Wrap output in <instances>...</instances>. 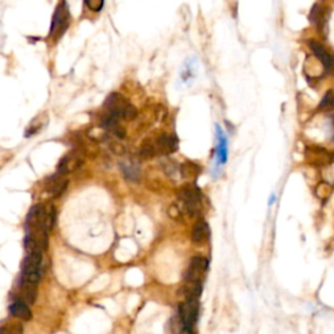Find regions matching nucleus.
Masks as SVG:
<instances>
[{"label":"nucleus","mask_w":334,"mask_h":334,"mask_svg":"<svg viewBox=\"0 0 334 334\" xmlns=\"http://www.w3.org/2000/svg\"><path fill=\"white\" fill-rule=\"evenodd\" d=\"M71 13L70 7H68L67 0H60L58 7L55 8L54 15L51 18V25H50L49 37L51 40L58 41L70 26Z\"/></svg>","instance_id":"obj_1"},{"label":"nucleus","mask_w":334,"mask_h":334,"mask_svg":"<svg viewBox=\"0 0 334 334\" xmlns=\"http://www.w3.org/2000/svg\"><path fill=\"white\" fill-rule=\"evenodd\" d=\"M107 111L113 115L118 116L119 119H124V120H133L137 116V109L128 102L123 95L119 93H113L107 97L106 102H105Z\"/></svg>","instance_id":"obj_2"},{"label":"nucleus","mask_w":334,"mask_h":334,"mask_svg":"<svg viewBox=\"0 0 334 334\" xmlns=\"http://www.w3.org/2000/svg\"><path fill=\"white\" fill-rule=\"evenodd\" d=\"M42 278V251L27 253L22 261V280L38 283Z\"/></svg>","instance_id":"obj_3"},{"label":"nucleus","mask_w":334,"mask_h":334,"mask_svg":"<svg viewBox=\"0 0 334 334\" xmlns=\"http://www.w3.org/2000/svg\"><path fill=\"white\" fill-rule=\"evenodd\" d=\"M200 298H187L185 302H183L179 306V319L182 320L183 325H184V331H189L192 333L193 329L192 326L196 324L198 317V310H200V303H198Z\"/></svg>","instance_id":"obj_4"},{"label":"nucleus","mask_w":334,"mask_h":334,"mask_svg":"<svg viewBox=\"0 0 334 334\" xmlns=\"http://www.w3.org/2000/svg\"><path fill=\"white\" fill-rule=\"evenodd\" d=\"M182 203L184 204L185 212L188 213L189 216H197L200 212V203H201V193L200 189L196 185H185L182 187L178 193Z\"/></svg>","instance_id":"obj_5"},{"label":"nucleus","mask_w":334,"mask_h":334,"mask_svg":"<svg viewBox=\"0 0 334 334\" xmlns=\"http://www.w3.org/2000/svg\"><path fill=\"white\" fill-rule=\"evenodd\" d=\"M209 266L207 258L204 257H193L191 260L188 269L185 272V282L191 281H203V277L205 276Z\"/></svg>","instance_id":"obj_6"},{"label":"nucleus","mask_w":334,"mask_h":334,"mask_svg":"<svg viewBox=\"0 0 334 334\" xmlns=\"http://www.w3.org/2000/svg\"><path fill=\"white\" fill-rule=\"evenodd\" d=\"M47 219V210L42 204H37L30 208L26 216V227H45ZM47 230V228H46Z\"/></svg>","instance_id":"obj_7"},{"label":"nucleus","mask_w":334,"mask_h":334,"mask_svg":"<svg viewBox=\"0 0 334 334\" xmlns=\"http://www.w3.org/2000/svg\"><path fill=\"white\" fill-rule=\"evenodd\" d=\"M67 185L68 179L65 178V174H61L58 171V173L54 174V175L50 176L49 179L46 180L45 188L50 194L56 197V196H60L67 189Z\"/></svg>","instance_id":"obj_8"},{"label":"nucleus","mask_w":334,"mask_h":334,"mask_svg":"<svg viewBox=\"0 0 334 334\" xmlns=\"http://www.w3.org/2000/svg\"><path fill=\"white\" fill-rule=\"evenodd\" d=\"M310 47H311V50L313 51V55H315V56H316V58L321 61L322 65H324V68H325L326 71H330V72H333L334 71V56L333 55H331L330 52H328V50H326L322 45H320L319 42H316V41H310Z\"/></svg>","instance_id":"obj_9"},{"label":"nucleus","mask_w":334,"mask_h":334,"mask_svg":"<svg viewBox=\"0 0 334 334\" xmlns=\"http://www.w3.org/2000/svg\"><path fill=\"white\" fill-rule=\"evenodd\" d=\"M82 163V157L77 152H72L67 154L65 157L61 158V161L58 164V171L61 174L72 173V171L77 170Z\"/></svg>","instance_id":"obj_10"},{"label":"nucleus","mask_w":334,"mask_h":334,"mask_svg":"<svg viewBox=\"0 0 334 334\" xmlns=\"http://www.w3.org/2000/svg\"><path fill=\"white\" fill-rule=\"evenodd\" d=\"M157 149L158 153L161 154H171V153L176 152L178 150V139H176L175 135H167L162 133L161 136L157 139Z\"/></svg>","instance_id":"obj_11"},{"label":"nucleus","mask_w":334,"mask_h":334,"mask_svg":"<svg viewBox=\"0 0 334 334\" xmlns=\"http://www.w3.org/2000/svg\"><path fill=\"white\" fill-rule=\"evenodd\" d=\"M307 152L312 163L317 164V166H322V164H326L330 162V152L326 150L325 148L316 145L308 146Z\"/></svg>","instance_id":"obj_12"},{"label":"nucleus","mask_w":334,"mask_h":334,"mask_svg":"<svg viewBox=\"0 0 334 334\" xmlns=\"http://www.w3.org/2000/svg\"><path fill=\"white\" fill-rule=\"evenodd\" d=\"M9 312L11 315L20 320H24V321H29L31 319V311L27 306L26 302H24L22 299L20 300H15L11 306H9Z\"/></svg>","instance_id":"obj_13"},{"label":"nucleus","mask_w":334,"mask_h":334,"mask_svg":"<svg viewBox=\"0 0 334 334\" xmlns=\"http://www.w3.org/2000/svg\"><path fill=\"white\" fill-rule=\"evenodd\" d=\"M209 238V226L205 221L200 219L192 228V242L194 244H204Z\"/></svg>","instance_id":"obj_14"},{"label":"nucleus","mask_w":334,"mask_h":334,"mask_svg":"<svg viewBox=\"0 0 334 334\" xmlns=\"http://www.w3.org/2000/svg\"><path fill=\"white\" fill-rule=\"evenodd\" d=\"M217 163H225L227 159V141L219 127H217Z\"/></svg>","instance_id":"obj_15"},{"label":"nucleus","mask_w":334,"mask_h":334,"mask_svg":"<svg viewBox=\"0 0 334 334\" xmlns=\"http://www.w3.org/2000/svg\"><path fill=\"white\" fill-rule=\"evenodd\" d=\"M20 296L27 304H33L37 299V286L36 283L27 282V281L21 280L20 285Z\"/></svg>","instance_id":"obj_16"},{"label":"nucleus","mask_w":334,"mask_h":334,"mask_svg":"<svg viewBox=\"0 0 334 334\" xmlns=\"http://www.w3.org/2000/svg\"><path fill=\"white\" fill-rule=\"evenodd\" d=\"M310 20L312 24L316 25L317 27H322L326 22V12L319 4H315L310 12Z\"/></svg>","instance_id":"obj_17"},{"label":"nucleus","mask_w":334,"mask_h":334,"mask_svg":"<svg viewBox=\"0 0 334 334\" xmlns=\"http://www.w3.org/2000/svg\"><path fill=\"white\" fill-rule=\"evenodd\" d=\"M158 153L157 149V143H153L152 140L144 141L140 148V157L144 159H152L155 154Z\"/></svg>","instance_id":"obj_18"},{"label":"nucleus","mask_w":334,"mask_h":334,"mask_svg":"<svg viewBox=\"0 0 334 334\" xmlns=\"http://www.w3.org/2000/svg\"><path fill=\"white\" fill-rule=\"evenodd\" d=\"M334 109V91L333 89L331 90H328L322 97L321 102L319 105V110L321 111H329V110Z\"/></svg>","instance_id":"obj_19"},{"label":"nucleus","mask_w":334,"mask_h":334,"mask_svg":"<svg viewBox=\"0 0 334 334\" xmlns=\"http://www.w3.org/2000/svg\"><path fill=\"white\" fill-rule=\"evenodd\" d=\"M331 192H333V187L331 184L326 182H321L316 188V194L317 197L321 198V200H326V198L330 197Z\"/></svg>","instance_id":"obj_20"},{"label":"nucleus","mask_w":334,"mask_h":334,"mask_svg":"<svg viewBox=\"0 0 334 334\" xmlns=\"http://www.w3.org/2000/svg\"><path fill=\"white\" fill-rule=\"evenodd\" d=\"M122 166H123L122 169H123V171H124V175L127 179L139 180L140 171H139V169H137L133 163H125V164H122Z\"/></svg>","instance_id":"obj_21"},{"label":"nucleus","mask_w":334,"mask_h":334,"mask_svg":"<svg viewBox=\"0 0 334 334\" xmlns=\"http://www.w3.org/2000/svg\"><path fill=\"white\" fill-rule=\"evenodd\" d=\"M84 3L93 12H101L105 7V0H84Z\"/></svg>","instance_id":"obj_22"},{"label":"nucleus","mask_w":334,"mask_h":334,"mask_svg":"<svg viewBox=\"0 0 334 334\" xmlns=\"http://www.w3.org/2000/svg\"><path fill=\"white\" fill-rule=\"evenodd\" d=\"M197 173H200V169H198V166H196V164L188 163L182 167V174L184 178H188V176L191 175L192 176L197 175Z\"/></svg>","instance_id":"obj_23"},{"label":"nucleus","mask_w":334,"mask_h":334,"mask_svg":"<svg viewBox=\"0 0 334 334\" xmlns=\"http://www.w3.org/2000/svg\"><path fill=\"white\" fill-rule=\"evenodd\" d=\"M55 218H56V210H55L54 207H51L49 212H47V219H46V228H47V231L52 230L55 225Z\"/></svg>","instance_id":"obj_24"},{"label":"nucleus","mask_w":334,"mask_h":334,"mask_svg":"<svg viewBox=\"0 0 334 334\" xmlns=\"http://www.w3.org/2000/svg\"><path fill=\"white\" fill-rule=\"evenodd\" d=\"M169 214H170V217H173L174 219H178L180 217V212H179V208L175 207V205H173V207L169 209Z\"/></svg>","instance_id":"obj_25"},{"label":"nucleus","mask_w":334,"mask_h":334,"mask_svg":"<svg viewBox=\"0 0 334 334\" xmlns=\"http://www.w3.org/2000/svg\"><path fill=\"white\" fill-rule=\"evenodd\" d=\"M333 91H334V89H333Z\"/></svg>","instance_id":"obj_26"}]
</instances>
